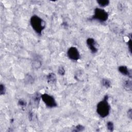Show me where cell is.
<instances>
[{"label":"cell","instance_id":"10","mask_svg":"<svg viewBox=\"0 0 132 132\" xmlns=\"http://www.w3.org/2000/svg\"><path fill=\"white\" fill-rule=\"evenodd\" d=\"M41 66V63L38 59H35L33 62V67H34L35 69H38Z\"/></svg>","mask_w":132,"mask_h":132},{"label":"cell","instance_id":"8","mask_svg":"<svg viewBox=\"0 0 132 132\" xmlns=\"http://www.w3.org/2000/svg\"><path fill=\"white\" fill-rule=\"evenodd\" d=\"M123 87L127 91L132 90V82L130 80H126L123 83Z\"/></svg>","mask_w":132,"mask_h":132},{"label":"cell","instance_id":"5","mask_svg":"<svg viewBox=\"0 0 132 132\" xmlns=\"http://www.w3.org/2000/svg\"><path fill=\"white\" fill-rule=\"evenodd\" d=\"M67 55L68 57L72 60H78L80 57L79 51L75 47L69 48L67 52Z\"/></svg>","mask_w":132,"mask_h":132},{"label":"cell","instance_id":"2","mask_svg":"<svg viewBox=\"0 0 132 132\" xmlns=\"http://www.w3.org/2000/svg\"><path fill=\"white\" fill-rule=\"evenodd\" d=\"M30 24L33 29L38 34H41L45 28V23L43 20L37 16H33L30 19Z\"/></svg>","mask_w":132,"mask_h":132},{"label":"cell","instance_id":"15","mask_svg":"<svg viewBox=\"0 0 132 132\" xmlns=\"http://www.w3.org/2000/svg\"><path fill=\"white\" fill-rule=\"evenodd\" d=\"M5 86L3 85L2 84L1 85V87H0V93L1 94H5Z\"/></svg>","mask_w":132,"mask_h":132},{"label":"cell","instance_id":"9","mask_svg":"<svg viewBox=\"0 0 132 132\" xmlns=\"http://www.w3.org/2000/svg\"><path fill=\"white\" fill-rule=\"evenodd\" d=\"M56 77L54 73H50L47 77V80L50 83H54L55 82Z\"/></svg>","mask_w":132,"mask_h":132},{"label":"cell","instance_id":"12","mask_svg":"<svg viewBox=\"0 0 132 132\" xmlns=\"http://www.w3.org/2000/svg\"><path fill=\"white\" fill-rule=\"evenodd\" d=\"M102 84L104 86H105V87L106 88H109L110 87V82L109 80H108V79H103V81H102Z\"/></svg>","mask_w":132,"mask_h":132},{"label":"cell","instance_id":"16","mask_svg":"<svg viewBox=\"0 0 132 132\" xmlns=\"http://www.w3.org/2000/svg\"><path fill=\"white\" fill-rule=\"evenodd\" d=\"M84 129V127L81 125H79L75 128V130H74L75 131L77 132H79V131H82Z\"/></svg>","mask_w":132,"mask_h":132},{"label":"cell","instance_id":"7","mask_svg":"<svg viewBox=\"0 0 132 132\" xmlns=\"http://www.w3.org/2000/svg\"><path fill=\"white\" fill-rule=\"evenodd\" d=\"M119 72L122 74L123 75L128 76L130 78H131V72L129 69L127 68L126 66H121L119 67Z\"/></svg>","mask_w":132,"mask_h":132},{"label":"cell","instance_id":"14","mask_svg":"<svg viewBox=\"0 0 132 132\" xmlns=\"http://www.w3.org/2000/svg\"><path fill=\"white\" fill-rule=\"evenodd\" d=\"M58 73L61 75H63L65 73V70L63 67H60L58 69Z\"/></svg>","mask_w":132,"mask_h":132},{"label":"cell","instance_id":"3","mask_svg":"<svg viewBox=\"0 0 132 132\" xmlns=\"http://www.w3.org/2000/svg\"><path fill=\"white\" fill-rule=\"evenodd\" d=\"M108 14L105 10L102 8H96L94 10V13L93 16V19L98 21L103 22H105L108 19Z\"/></svg>","mask_w":132,"mask_h":132},{"label":"cell","instance_id":"4","mask_svg":"<svg viewBox=\"0 0 132 132\" xmlns=\"http://www.w3.org/2000/svg\"><path fill=\"white\" fill-rule=\"evenodd\" d=\"M41 98L47 107L53 108L57 106L55 99L52 95L48 94H43L41 95Z\"/></svg>","mask_w":132,"mask_h":132},{"label":"cell","instance_id":"13","mask_svg":"<svg viewBox=\"0 0 132 132\" xmlns=\"http://www.w3.org/2000/svg\"><path fill=\"white\" fill-rule=\"evenodd\" d=\"M107 128L110 131H113L114 130V124L111 122H108L107 123Z\"/></svg>","mask_w":132,"mask_h":132},{"label":"cell","instance_id":"17","mask_svg":"<svg viewBox=\"0 0 132 132\" xmlns=\"http://www.w3.org/2000/svg\"><path fill=\"white\" fill-rule=\"evenodd\" d=\"M19 104L20 105V106H25L26 104V103L23 100H20L19 102Z\"/></svg>","mask_w":132,"mask_h":132},{"label":"cell","instance_id":"6","mask_svg":"<svg viewBox=\"0 0 132 132\" xmlns=\"http://www.w3.org/2000/svg\"><path fill=\"white\" fill-rule=\"evenodd\" d=\"M87 44L89 49L92 53H95L98 51V49L96 48V44L95 40L92 38H88L87 41Z\"/></svg>","mask_w":132,"mask_h":132},{"label":"cell","instance_id":"11","mask_svg":"<svg viewBox=\"0 0 132 132\" xmlns=\"http://www.w3.org/2000/svg\"><path fill=\"white\" fill-rule=\"evenodd\" d=\"M99 5L101 7H104L107 6L109 3V1L107 0H100V1H97Z\"/></svg>","mask_w":132,"mask_h":132},{"label":"cell","instance_id":"1","mask_svg":"<svg viewBox=\"0 0 132 132\" xmlns=\"http://www.w3.org/2000/svg\"><path fill=\"white\" fill-rule=\"evenodd\" d=\"M108 96L106 95L104 99L98 104L96 111L98 115L102 118L107 117L110 112V106L108 103Z\"/></svg>","mask_w":132,"mask_h":132}]
</instances>
